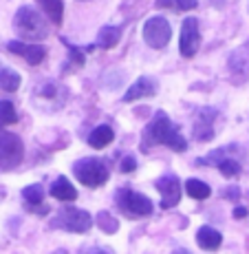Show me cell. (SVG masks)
Segmentation results:
<instances>
[{"instance_id": "obj_1", "label": "cell", "mask_w": 249, "mask_h": 254, "mask_svg": "<svg viewBox=\"0 0 249 254\" xmlns=\"http://www.w3.org/2000/svg\"><path fill=\"white\" fill-rule=\"evenodd\" d=\"M152 144H163L168 148L183 153L188 148V141L183 139V135L174 128V124L170 122V117L163 111H157L154 117L150 120V124L144 130V148H150Z\"/></svg>"}, {"instance_id": "obj_2", "label": "cell", "mask_w": 249, "mask_h": 254, "mask_svg": "<svg viewBox=\"0 0 249 254\" xmlns=\"http://www.w3.org/2000/svg\"><path fill=\"white\" fill-rule=\"evenodd\" d=\"M13 31L18 33V38H22V42L36 45L38 40H45L49 36V22L36 7L24 4L13 16Z\"/></svg>"}, {"instance_id": "obj_3", "label": "cell", "mask_w": 249, "mask_h": 254, "mask_svg": "<svg viewBox=\"0 0 249 254\" xmlns=\"http://www.w3.org/2000/svg\"><path fill=\"white\" fill-rule=\"evenodd\" d=\"M68 102V89L60 82L47 80L33 89V104L45 113H55Z\"/></svg>"}, {"instance_id": "obj_4", "label": "cell", "mask_w": 249, "mask_h": 254, "mask_svg": "<svg viewBox=\"0 0 249 254\" xmlns=\"http://www.w3.org/2000/svg\"><path fill=\"white\" fill-rule=\"evenodd\" d=\"M73 175L80 179V184L89 186V188H100L108 182V164L100 157H84L80 162L73 164Z\"/></svg>"}, {"instance_id": "obj_5", "label": "cell", "mask_w": 249, "mask_h": 254, "mask_svg": "<svg viewBox=\"0 0 249 254\" xmlns=\"http://www.w3.org/2000/svg\"><path fill=\"white\" fill-rule=\"evenodd\" d=\"M93 226V217L86 210L82 208H60L57 214L51 219V228H57V230H66V232H75V234H84L89 232Z\"/></svg>"}, {"instance_id": "obj_6", "label": "cell", "mask_w": 249, "mask_h": 254, "mask_svg": "<svg viewBox=\"0 0 249 254\" xmlns=\"http://www.w3.org/2000/svg\"><path fill=\"white\" fill-rule=\"evenodd\" d=\"M115 203L128 219L148 217V214H152V208H154L152 201H150L146 194L135 192V190H130V188H119L117 190Z\"/></svg>"}, {"instance_id": "obj_7", "label": "cell", "mask_w": 249, "mask_h": 254, "mask_svg": "<svg viewBox=\"0 0 249 254\" xmlns=\"http://www.w3.org/2000/svg\"><path fill=\"white\" fill-rule=\"evenodd\" d=\"M24 157V144L16 133L0 128V170L18 168Z\"/></svg>"}, {"instance_id": "obj_8", "label": "cell", "mask_w": 249, "mask_h": 254, "mask_svg": "<svg viewBox=\"0 0 249 254\" xmlns=\"http://www.w3.org/2000/svg\"><path fill=\"white\" fill-rule=\"evenodd\" d=\"M172 38V27L163 16H152L144 24V40L152 49H163Z\"/></svg>"}, {"instance_id": "obj_9", "label": "cell", "mask_w": 249, "mask_h": 254, "mask_svg": "<svg viewBox=\"0 0 249 254\" xmlns=\"http://www.w3.org/2000/svg\"><path fill=\"white\" fill-rule=\"evenodd\" d=\"M201 47V33H199V20L197 18H185L181 24V36H179V51L183 58L197 56Z\"/></svg>"}, {"instance_id": "obj_10", "label": "cell", "mask_w": 249, "mask_h": 254, "mask_svg": "<svg viewBox=\"0 0 249 254\" xmlns=\"http://www.w3.org/2000/svg\"><path fill=\"white\" fill-rule=\"evenodd\" d=\"M157 190L161 192V208L168 210L174 208L181 201V182H179L177 175H163L157 179Z\"/></svg>"}, {"instance_id": "obj_11", "label": "cell", "mask_w": 249, "mask_h": 254, "mask_svg": "<svg viewBox=\"0 0 249 254\" xmlns=\"http://www.w3.org/2000/svg\"><path fill=\"white\" fill-rule=\"evenodd\" d=\"M227 69L236 82H243L249 77V42L234 49L227 60Z\"/></svg>"}, {"instance_id": "obj_12", "label": "cell", "mask_w": 249, "mask_h": 254, "mask_svg": "<svg viewBox=\"0 0 249 254\" xmlns=\"http://www.w3.org/2000/svg\"><path fill=\"white\" fill-rule=\"evenodd\" d=\"M7 49L11 53H16V56L24 58V60L29 62V64H40L42 60H45L47 56V49L42 45H33V42H22V40H11L7 45Z\"/></svg>"}, {"instance_id": "obj_13", "label": "cell", "mask_w": 249, "mask_h": 254, "mask_svg": "<svg viewBox=\"0 0 249 254\" xmlns=\"http://www.w3.org/2000/svg\"><path fill=\"white\" fill-rule=\"evenodd\" d=\"M157 93V84L154 80L150 77H139L124 95V102H135V100H141V97H152Z\"/></svg>"}, {"instance_id": "obj_14", "label": "cell", "mask_w": 249, "mask_h": 254, "mask_svg": "<svg viewBox=\"0 0 249 254\" xmlns=\"http://www.w3.org/2000/svg\"><path fill=\"white\" fill-rule=\"evenodd\" d=\"M214 117H216V111L214 109H201V113H199V122L194 124V137L197 139H209L214 135V128H212V124H214Z\"/></svg>"}, {"instance_id": "obj_15", "label": "cell", "mask_w": 249, "mask_h": 254, "mask_svg": "<svg viewBox=\"0 0 249 254\" xmlns=\"http://www.w3.org/2000/svg\"><path fill=\"white\" fill-rule=\"evenodd\" d=\"M22 199L24 203H27L29 210H33V212H47V206H42V199H45V188H42L40 184H31L27 186V188L22 190Z\"/></svg>"}, {"instance_id": "obj_16", "label": "cell", "mask_w": 249, "mask_h": 254, "mask_svg": "<svg viewBox=\"0 0 249 254\" xmlns=\"http://www.w3.org/2000/svg\"><path fill=\"white\" fill-rule=\"evenodd\" d=\"M197 243L203 248V250L214 252V250H218V248H221L223 234L218 230H214V228H209V226H201V228H199V232H197Z\"/></svg>"}, {"instance_id": "obj_17", "label": "cell", "mask_w": 249, "mask_h": 254, "mask_svg": "<svg viewBox=\"0 0 249 254\" xmlns=\"http://www.w3.org/2000/svg\"><path fill=\"white\" fill-rule=\"evenodd\" d=\"M51 197L60 199V201H73V199L77 197V190L66 177H57L55 182L51 184Z\"/></svg>"}, {"instance_id": "obj_18", "label": "cell", "mask_w": 249, "mask_h": 254, "mask_svg": "<svg viewBox=\"0 0 249 254\" xmlns=\"http://www.w3.org/2000/svg\"><path fill=\"white\" fill-rule=\"evenodd\" d=\"M113 139H115L113 128H110V126H106V124L93 128L91 135H89V144L93 146V148H106V146H108Z\"/></svg>"}, {"instance_id": "obj_19", "label": "cell", "mask_w": 249, "mask_h": 254, "mask_svg": "<svg viewBox=\"0 0 249 254\" xmlns=\"http://www.w3.org/2000/svg\"><path fill=\"white\" fill-rule=\"evenodd\" d=\"M121 38V29L119 27H101L100 33H97V40H95V47H101V49H113Z\"/></svg>"}, {"instance_id": "obj_20", "label": "cell", "mask_w": 249, "mask_h": 254, "mask_svg": "<svg viewBox=\"0 0 249 254\" xmlns=\"http://www.w3.org/2000/svg\"><path fill=\"white\" fill-rule=\"evenodd\" d=\"M38 4L42 7V11L47 13L53 24L62 22V13H64V2L62 0H38Z\"/></svg>"}, {"instance_id": "obj_21", "label": "cell", "mask_w": 249, "mask_h": 254, "mask_svg": "<svg viewBox=\"0 0 249 254\" xmlns=\"http://www.w3.org/2000/svg\"><path fill=\"white\" fill-rule=\"evenodd\" d=\"M20 75H18L13 69H9V66H4L2 71H0V91H7V93H13L18 91V86H20Z\"/></svg>"}, {"instance_id": "obj_22", "label": "cell", "mask_w": 249, "mask_h": 254, "mask_svg": "<svg viewBox=\"0 0 249 254\" xmlns=\"http://www.w3.org/2000/svg\"><path fill=\"white\" fill-rule=\"evenodd\" d=\"M185 192H188L192 199L203 201V199L209 197V192H212V190H209V186L205 182H201V179H188V182H185Z\"/></svg>"}, {"instance_id": "obj_23", "label": "cell", "mask_w": 249, "mask_h": 254, "mask_svg": "<svg viewBox=\"0 0 249 254\" xmlns=\"http://www.w3.org/2000/svg\"><path fill=\"white\" fill-rule=\"evenodd\" d=\"M16 120H18L16 106H13L9 100H0V126L13 124V122H16Z\"/></svg>"}, {"instance_id": "obj_24", "label": "cell", "mask_w": 249, "mask_h": 254, "mask_svg": "<svg viewBox=\"0 0 249 254\" xmlns=\"http://www.w3.org/2000/svg\"><path fill=\"white\" fill-rule=\"evenodd\" d=\"M218 170H221L225 177H236V175H241V162H238L236 157H227V159H223L221 164L216 166Z\"/></svg>"}, {"instance_id": "obj_25", "label": "cell", "mask_w": 249, "mask_h": 254, "mask_svg": "<svg viewBox=\"0 0 249 254\" xmlns=\"http://www.w3.org/2000/svg\"><path fill=\"white\" fill-rule=\"evenodd\" d=\"M97 226H100L104 232L113 234V232H117L119 223H117V219L113 217V214H108V212H100V214H97Z\"/></svg>"}, {"instance_id": "obj_26", "label": "cell", "mask_w": 249, "mask_h": 254, "mask_svg": "<svg viewBox=\"0 0 249 254\" xmlns=\"http://www.w3.org/2000/svg\"><path fill=\"white\" fill-rule=\"evenodd\" d=\"M135 168H137V159L133 157V155H126V157L121 159V164H119V170L121 173H133Z\"/></svg>"}, {"instance_id": "obj_27", "label": "cell", "mask_w": 249, "mask_h": 254, "mask_svg": "<svg viewBox=\"0 0 249 254\" xmlns=\"http://www.w3.org/2000/svg\"><path fill=\"white\" fill-rule=\"evenodd\" d=\"M199 4V0H177V7L181 9V11H190V9H194Z\"/></svg>"}, {"instance_id": "obj_28", "label": "cell", "mask_w": 249, "mask_h": 254, "mask_svg": "<svg viewBox=\"0 0 249 254\" xmlns=\"http://www.w3.org/2000/svg\"><path fill=\"white\" fill-rule=\"evenodd\" d=\"M223 194H225L227 199H238V194H241V190H238L236 186H232V188H225V190H223Z\"/></svg>"}, {"instance_id": "obj_29", "label": "cell", "mask_w": 249, "mask_h": 254, "mask_svg": "<svg viewBox=\"0 0 249 254\" xmlns=\"http://www.w3.org/2000/svg\"><path fill=\"white\" fill-rule=\"evenodd\" d=\"M80 254H110V252L101 250V248H82Z\"/></svg>"}, {"instance_id": "obj_30", "label": "cell", "mask_w": 249, "mask_h": 254, "mask_svg": "<svg viewBox=\"0 0 249 254\" xmlns=\"http://www.w3.org/2000/svg\"><path fill=\"white\" fill-rule=\"evenodd\" d=\"M234 217H236V219H243V217H247V208L238 206L236 210H234Z\"/></svg>"}, {"instance_id": "obj_31", "label": "cell", "mask_w": 249, "mask_h": 254, "mask_svg": "<svg viewBox=\"0 0 249 254\" xmlns=\"http://www.w3.org/2000/svg\"><path fill=\"white\" fill-rule=\"evenodd\" d=\"M177 7V0H157V7Z\"/></svg>"}, {"instance_id": "obj_32", "label": "cell", "mask_w": 249, "mask_h": 254, "mask_svg": "<svg viewBox=\"0 0 249 254\" xmlns=\"http://www.w3.org/2000/svg\"><path fill=\"white\" fill-rule=\"evenodd\" d=\"M172 254H190V252H188V250H174Z\"/></svg>"}, {"instance_id": "obj_33", "label": "cell", "mask_w": 249, "mask_h": 254, "mask_svg": "<svg viewBox=\"0 0 249 254\" xmlns=\"http://www.w3.org/2000/svg\"><path fill=\"white\" fill-rule=\"evenodd\" d=\"M53 254H68L66 250H53Z\"/></svg>"}, {"instance_id": "obj_34", "label": "cell", "mask_w": 249, "mask_h": 254, "mask_svg": "<svg viewBox=\"0 0 249 254\" xmlns=\"http://www.w3.org/2000/svg\"><path fill=\"white\" fill-rule=\"evenodd\" d=\"M2 69H4V66H2V64H0V71H2Z\"/></svg>"}, {"instance_id": "obj_35", "label": "cell", "mask_w": 249, "mask_h": 254, "mask_svg": "<svg viewBox=\"0 0 249 254\" xmlns=\"http://www.w3.org/2000/svg\"><path fill=\"white\" fill-rule=\"evenodd\" d=\"M82 2H86V0H82Z\"/></svg>"}]
</instances>
